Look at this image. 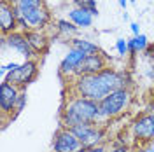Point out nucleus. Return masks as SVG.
I'll use <instances>...</instances> for the list:
<instances>
[{"label": "nucleus", "mask_w": 154, "mask_h": 152, "mask_svg": "<svg viewBox=\"0 0 154 152\" xmlns=\"http://www.w3.org/2000/svg\"><path fill=\"white\" fill-rule=\"evenodd\" d=\"M123 87L130 89L128 75L107 67L105 70H102L100 74H95V75L75 77L70 86V91H72V95L82 96V98L100 103L107 95H110L116 89H123Z\"/></svg>", "instance_id": "f257e3e1"}, {"label": "nucleus", "mask_w": 154, "mask_h": 152, "mask_svg": "<svg viewBox=\"0 0 154 152\" xmlns=\"http://www.w3.org/2000/svg\"><path fill=\"white\" fill-rule=\"evenodd\" d=\"M103 117H102V110H100V103L88 100L82 96L72 95L67 100V103L61 110V128H74L77 124H100Z\"/></svg>", "instance_id": "f03ea898"}, {"label": "nucleus", "mask_w": 154, "mask_h": 152, "mask_svg": "<svg viewBox=\"0 0 154 152\" xmlns=\"http://www.w3.org/2000/svg\"><path fill=\"white\" fill-rule=\"evenodd\" d=\"M131 102V91L130 89H116L110 95H107L100 102V110L103 119H114L117 115H121L128 108V105Z\"/></svg>", "instance_id": "7ed1b4c3"}, {"label": "nucleus", "mask_w": 154, "mask_h": 152, "mask_svg": "<svg viewBox=\"0 0 154 152\" xmlns=\"http://www.w3.org/2000/svg\"><path fill=\"white\" fill-rule=\"evenodd\" d=\"M37 67H38L37 59H25L16 70L9 72L4 81H7V82H11V84H14V86H18L21 91H25L26 86L32 84V82L35 81V77H37V74H38Z\"/></svg>", "instance_id": "20e7f679"}, {"label": "nucleus", "mask_w": 154, "mask_h": 152, "mask_svg": "<svg viewBox=\"0 0 154 152\" xmlns=\"http://www.w3.org/2000/svg\"><path fill=\"white\" fill-rule=\"evenodd\" d=\"M72 133L79 138L81 145L84 149H89V147H96V145H102L103 140H105V129L100 126V124H77L74 128H70Z\"/></svg>", "instance_id": "39448f33"}, {"label": "nucleus", "mask_w": 154, "mask_h": 152, "mask_svg": "<svg viewBox=\"0 0 154 152\" xmlns=\"http://www.w3.org/2000/svg\"><path fill=\"white\" fill-rule=\"evenodd\" d=\"M133 140L138 145L154 143V117L151 114H140L130 126Z\"/></svg>", "instance_id": "423d86ee"}, {"label": "nucleus", "mask_w": 154, "mask_h": 152, "mask_svg": "<svg viewBox=\"0 0 154 152\" xmlns=\"http://www.w3.org/2000/svg\"><path fill=\"white\" fill-rule=\"evenodd\" d=\"M2 46H7L9 49L16 51L19 56H23L25 59H37V54H35V51L30 46L25 32H19L18 30V32H12L9 35L2 37Z\"/></svg>", "instance_id": "0eeeda50"}, {"label": "nucleus", "mask_w": 154, "mask_h": 152, "mask_svg": "<svg viewBox=\"0 0 154 152\" xmlns=\"http://www.w3.org/2000/svg\"><path fill=\"white\" fill-rule=\"evenodd\" d=\"M18 11L23 14V18L28 21L32 30H44L51 23V11L48 9V5L26 7V9H18Z\"/></svg>", "instance_id": "6e6552de"}, {"label": "nucleus", "mask_w": 154, "mask_h": 152, "mask_svg": "<svg viewBox=\"0 0 154 152\" xmlns=\"http://www.w3.org/2000/svg\"><path fill=\"white\" fill-rule=\"evenodd\" d=\"M21 95V89L18 86L11 84L7 81H4L0 86V108H2V114L4 115H11V119H14L12 110H16V103H18V98Z\"/></svg>", "instance_id": "1a4fd4ad"}, {"label": "nucleus", "mask_w": 154, "mask_h": 152, "mask_svg": "<svg viewBox=\"0 0 154 152\" xmlns=\"http://www.w3.org/2000/svg\"><path fill=\"white\" fill-rule=\"evenodd\" d=\"M81 149L82 145L79 142V138L72 133V129L60 128L56 131L54 140H53V152H75Z\"/></svg>", "instance_id": "9d476101"}, {"label": "nucleus", "mask_w": 154, "mask_h": 152, "mask_svg": "<svg viewBox=\"0 0 154 152\" xmlns=\"http://www.w3.org/2000/svg\"><path fill=\"white\" fill-rule=\"evenodd\" d=\"M0 32L2 35H9L12 32H18V11L5 0H0Z\"/></svg>", "instance_id": "9b49d317"}, {"label": "nucleus", "mask_w": 154, "mask_h": 152, "mask_svg": "<svg viewBox=\"0 0 154 152\" xmlns=\"http://www.w3.org/2000/svg\"><path fill=\"white\" fill-rule=\"evenodd\" d=\"M105 68H107V58L103 53L102 54H89V56L84 58V61L75 70L74 79L81 75H95V74H100Z\"/></svg>", "instance_id": "f8f14e48"}, {"label": "nucleus", "mask_w": 154, "mask_h": 152, "mask_svg": "<svg viewBox=\"0 0 154 152\" xmlns=\"http://www.w3.org/2000/svg\"><path fill=\"white\" fill-rule=\"evenodd\" d=\"M88 54H84L82 51L79 49H68V53L65 54V58L61 59L60 63V74L63 77H74L75 75V70L79 68V65L84 61V58Z\"/></svg>", "instance_id": "ddd939ff"}, {"label": "nucleus", "mask_w": 154, "mask_h": 152, "mask_svg": "<svg viewBox=\"0 0 154 152\" xmlns=\"http://www.w3.org/2000/svg\"><path fill=\"white\" fill-rule=\"evenodd\" d=\"M68 19L75 25L77 28H89V26L93 25L95 16L91 14L89 9H84V7H74V9L68 11Z\"/></svg>", "instance_id": "4468645a"}, {"label": "nucleus", "mask_w": 154, "mask_h": 152, "mask_svg": "<svg viewBox=\"0 0 154 152\" xmlns=\"http://www.w3.org/2000/svg\"><path fill=\"white\" fill-rule=\"evenodd\" d=\"M26 38H28L32 49L35 51V54H44L49 47V38L42 30H28L26 32Z\"/></svg>", "instance_id": "2eb2a0df"}, {"label": "nucleus", "mask_w": 154, "mask_h": 152, "mask_svg": "<svg viewBox=\"0 0 154 152\" xmlns=\"http://www.w3.org/2000/svg\"><path fill=\"white\" fill-rule=\"evenodd\" d=\"M70 47L72 49H79V51H82L84 54H102V49H100V46L98 44H95V42H91V40H88V38H72L70 40Z\"/></svg>", "instance_id": "dca6fc26"}, {"label": "nucleus", "mask_w": 154, "mask_h": 152, "mask_svg": "<svg viewBox=\"0 0 154 152\" xmlns=\"http://www.w3.org/2000/svg\"><path fill=\"white\" fill-rule=\"evenodd\" d=\"M149 47V40L144 33L140 35H135V37L128 38V53L133 56L137 53H145V49Z\"/></svg>", "instance_id": "f3484780"}, {"label": "nucleus", "mask_w": 154, "mask_h": 152, "mask_svg": "<svg viewBox=\"0 0 154 152\" xmlns=\"http://www.w3.org/2000/svg\"><path fill=\"white\" fill-rule=\"evenodd\" d=\"M56 32L61 37H67V38L72 40V38H75L79 28H77L70 19H58L56 21Z\"/></svg>", "instance_id": "a211bd4d"}, {"label": "nucleus", "mask_w": 154, "mask_h": 152, "mask_svg": "<svg viewBox=\"0 0 154 152\" xmlns=\"http://www.w3.org/2000/svg\"><path fill=\"white\" fill-rule=\"evenodd\" d=\"M37 5H46V0H19L16 4L18 9H26V7H37Z\"/></svg>", "instance_id": "6ab92c4d"}, {"label": "nucleus", "mask_w": 154, "mask_h": 152, "mask_svg": "<svg viewBox=\"0 0 154 152\" xmlns=\"http://www.w3.org/2000/svg\"><path fill=\"white\" fill-rule=\"evenodd\" d=\"M116 49H117L119 56L130 54V53H128V38H117V40H116Z\"/></svg>", "instance_id": "aec40b11"}, {"label": "nucleus", "mask_w": 154, "mask_h": 152, "mask_svg": "<svg viewBox=\"0 0 154 152\" xmlns=\"http://www.w3.org/2000/svg\"><path fill=\"white\" fill-rule=\"evenodd\" d=\"M75 7H84V9H98L96 7V0H72Z\"/></svg>", "instance_id": "412c9836"}, {"label": "nucleus", "mask_w": 154, "mask_h": 152, "mask_svg": "<svg viewBox=\"0 0 154 152\" xmlns=\"http://www.w3.org/2000/svg\"><path fill=\"white\" fill-rule=\"evenodd\" d=\"M25 105H26V95H25V91H21V95L18 98V103H16V110H14V117L25 108Z\"/></svg>", "instance_id": "4be33fe9"}, {"label": "nucleus", "mask_w": 154, "mask_h": 152, "mask_svg": "<svg viewBox=\"0 0 154 152\" xmlns=\"http://www.w3.org/2000/svg\"><path fill=\"white\" fill-rule=\"evenodd\" d=\"M133 152H154V143H142V145H137Z\"/></svg>", "instance_id": "5701e85b"}, {"label": "nucleus", "mask_w": 154, "mask_h": 152, "mask_svg": "<svg viewBox=\"0 0 154 152\" xmlns=\"http://www.w3.org/2000/svg\"><path fill=\"white\" fill-rule=\"evenodd\" d=\"M107 152H130V147L128 145H112L110 149H107Z\"/></svg>", "instance_id": "b1692460"}, {"label": "nucleus", "mask_w": 154, "mask_h": 152, "mask_svg": "<svg viewBox=\"0 0 154 152\" xmlns=\"http://www.w3.org/2000/svg\"><path fill=\"white\" fill-rule=\"evenodd\" d=\"M82 152H107V147L102 143V145H96V147H89V149H84Z\"/></svg>", "instance_id": "393cba45"}, {"label": "nucleus", "mask_w": 154, "mask_h": 152, "mask_svg": "<svg viewBox=\"0 0 154 152\" xmlns=\"http://www.w3.org/2000/svg\"><path fill=\"white\" fill-rule=\"evenodd\" d=\"M145 56H147V58H149V59H151V61L154 63V44H152V46H149V47L145 49Z\"/></svg>", "instance_id": "a878e982"}, {"label": "nucleus", "mask_w": 154, "mask_h": 152, "mask_svg": "<svg viewBox=\"0 0 154 152\" xmlns=\"http://www.w3.org/2000/svg\"><path fill=\"white\" fill-rule=\"evenodd\" d=\"M130 28H131V32H133V37L135 35H140V25H138V23H131Z\"/></svg>", "instance_id": "bb28decb"}, {"label": "nucleus", "mask_w": 154, "mask_h": 152, "mask_svg": "<svg viewBox=\"0 0 154 152\" xmlns=\"http://www.w3.org/2000/svg\"><path fill=\"white\" fill-rule=\"evenodd\" d=\"M147 77L152 81V84H154V63H152V65H151L149 68H147Z\"/></svg>", "instance_id": "cd10ccee"}, {"label": "nucleus", "mask_w": 154, "mask_h": 152, "mask_svg": "<svg viewBox=\"0 0 154 152\" xmlns=\"http://www.w3.org/2000/svg\"><path fill=\"white\" fill-rule=\"evenodd\" d=\"M119 2V5L123 7V9H126V5H128V0H117Z\"/></svg>", "instance_id": "c85d7f7f"}, {"label": "nucleus", "mask_w": 154, "mask_h": 152, "mask_svg": "<svg viewBox=\"0 0 154 152\" xmlns=\"http://www.w3.org/2000/svg\"><path fill=\"white\" fill-rule=\"evenodd\" d=\"M5 2H9V4H12V5H16V4H18L19 0H5Z\"/></svg>", "instance_id": "c756f323"}, {"label": "nucleus", "mask_w": 154, "mask_h": 152, "mask_svg": "<svg viewBox=\"0 0 154 152\" xmlns=\"http://www.w3.org/2000/svg\"><path fill=\"white\" fill-rule=\"evenodd\" d=\"M149 114H151V115L154 117V105H152V108H151V112H149Z\"/></svg>", "instance_id": "7c9ffc66"}, {"label": "nucleus", "mask_w": 154, "mask_h": 152, "mask_svg": "<svg viewBox=\"0 0 154 152\" xmlns=\"http://www.w3.org/2000/svg\"><path fill=\"white\" fill-rule=\"evenodd\" d=\"M128 2H131V4H135V2H137V0H128Z\"/></svg>", "instance_id": "2f4dec72"}]
</instances>
